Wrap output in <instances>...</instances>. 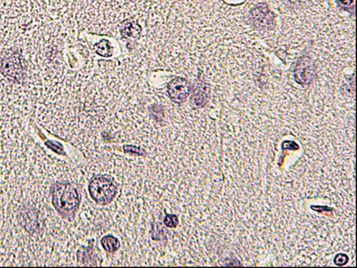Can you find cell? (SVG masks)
Listing matches in <instances>:
<instances>
[{"label":"cell","mask_w":357,"mask_h":268,"mask_svg":"<svg viewBox=\"0 0 357 268\" xmlns=\"http://www.w3.org/2000/svg\"><path fill=\"white\" fill-rule=\"evenodd\" d=\"M339 1L344 5H350L352 3H353L354 0H339Z\"/></svg>","instance_id":"3"},{"label":"cell","mask_w":357,"mask_h":268,"mask_svg":"<svg viewBox=\"0 0 357 268\" xmlns=\"http://www.w3.org/2000/svg\"><path fill=\"white\" fill-rule=\"evenodd\" d=\"M90 197L99 205L112 204L118 193V187L113 176L110 174H97L89 182Z\"/></svg>","instance_id":"1"},{"label":"cell","mask_w":357,"mask_h":268,"mask_svg":"<svg viewBox=\"0 0 357 268\" xmlns=\"http://www.w3.org/2000/svg\"><path fill=\"white\" fill-rule=\"evenodd\" d=\"M101 243L104 250L110 254H115L119 250L121 247L120 241L118 238L112 234L103 237Z\"/></svg>","instance_id":"2"}]
</instances>
